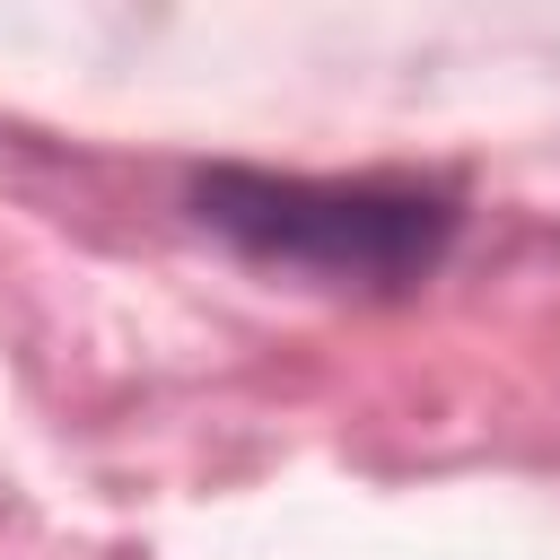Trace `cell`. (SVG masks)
<instances>
[{"mask_svg":"<svg viewBox=\"0 0 560 560\" xmlns=\"http://www.w3.org/2000/svg\"><path fill=\"white\" fill-rule=\"evenodd\" d=\"M192 219L271 271H306V280L359 289V298L420 289L455 245V201L429 184H394V175L341 184V175L210 166V175H192Z\"/></svg>","mask_w":560,"mask_h":560,"instance_id":"1","label":"cell"}]
</instances>
